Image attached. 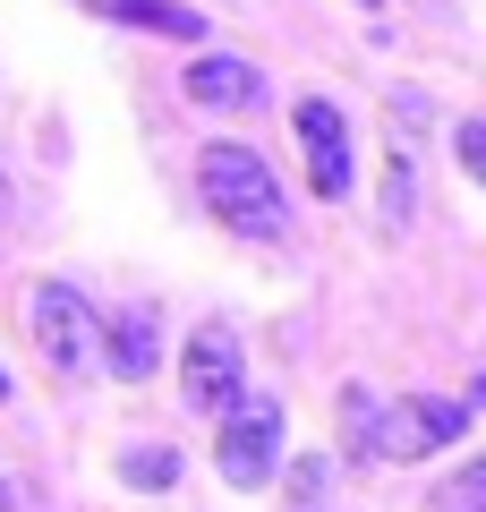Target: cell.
Instances as JSON below:
<instances>
[{
	"label": "cell",
	"instance_id": "obj_4",
	"mask_svg": "<svg viewBox=\"0 0 486 512\" xmlns=\"http://www.w3.org/2000/svg\"><path fill=\"white\" fill-rule=\"evenodd\" d=\"M239 384H248L239 333L231 325H197V333H188V359H180L188 410H197V419H231V410H239Z\"/></svg>",
	"mask_w": 486,
	"mask_h": 512
},
{
	"label": "cell",
	"instance_id": "obj_8",
	"mask_svg": "<svg viewBox=\"0 0 486 512\" xmlns=\"http://www.w3.org/2000/svg\"><path fill=\"white\" fill-rule=\"evenodd\" d=\"M103 367H111L120 384H145V376L162 367V325H154V308H120V316H111Z\"/></svg>",
	"mask_w": 486,
	"mask_h": 512
},
{
	"label": "cell",
	"instance_id": "obj_5",
	"mask_svg": "<svg viewBox=\"0 0 486 512\" xmlns=\"http://www.w3.org/2000/svg\"><path fill=\"white\" fill-rule=\"evenodd\" d=\"M273 461H282V402H239L222 419V444H214V470L231 487H265Z\"/></svg>",
	"mask_w": 486,
	"mask_h": 512
},
{
	"label": "cell",
	"instance_id": "obj_7",
	"mask_svg": "<svg viewBox=\"0 0 486 512\" xmlns=\"http://www.w3.org/2000/svg\"><path fill=\"white\" fill-rule=\"evenodd\" d=\"M188 103H205V111H256L265 103V77L248 69V60H222V52H205V60H188Z\"/></svg>",
	"mask_w": 486,
	"mask_h": 512
},
{
	"label": "cell",
	"instance_id": "obj_12",
	"mask_svg": "<svg viewBox=\"0 0 486 512\" xmlns=\"http://www.w3.org/2000/svg\"><path fill=\"white\" fill-rule=\"evenodd\" d=\"M427 512H486V461H469V470H452L444 487L427 495Z\"/></svg>",
	"mask_w": 486,
	"mask_h": 512
},
{
	"label": "cell",
	"instance_id": "obj_11",
	"mask_svg": "<svg viewBox=\"0 0 486 512\" xmlns=\"http://www.w3.org/2000/svg\"><path fill=\"white\" fill-rule=\"evenodd\" d=\"M342 444H350V461H376V393L367 384L342 393Z\"/></svg>",
	"mask_w": 486,
	"mask_h": 512
},
{
	"label": "cell",
	"instance_id": "obj_15",
	"mask_svg": "<svg viewBox=\"0 0 486 512\" xmlns=\"http://www.w3.org/2000/svg\"><path fill=\"white\" fill-rule=\"evenodd\" d=\"M324 478H333V461H299V470H290V487H299V504H307V495H324Z\"/></svg>",
	"mask_w": 486,
	"mask_h": 512
},
{
	"label": "cell",
	"instance_id": "obj_16",
	"mask_svg": "<svg viewBox=\"0 0 486 512\" xmlns=\"http://www.w3.org/2000/svg\"><path fill=\"white\" fill-rule=\"evenodd\" d=\"M0 231H9V171H0Z\"/></svg>",
	"mask_w": 486,
	"mask_h": 512
},
{
	"label": "cell",
	"instance_id": "obj_2",
	"mask_svg": "<svg viewBox=\"0 0 486 512\" xmlns=\"http://www.w3.org/2000/svg\"><path fill=\"white\" fill-rule=\"evenodd\" d=\"M26 325H35V342H43V359H52L60 384H86L94 367H103L94 316H86V299H77L69 282H35V299H26Z\"/></svg>",
	"mask_w": 486,
	"mask_h": 512
},
{
	"label": "cell",
	"instance_id": "obj_1",
	"mask_svg": "<svg viewBox=\"0 0 486 512\" xmlns=\"http://www.w3.org/2000/svg\"><path fill=\"white\" fill-rule=\"evenodd\" d=\"M197 197H205V214H214L222 231H239V239H282V231H290L282 180H273L265 154L239 146V137L197 146Z\"/></svg>",
	"mask_w": 486,
	"mask_h": 512
},
{
	"label": "cell",
	"instance_id": "obj_18",
	"mask_svg": "<svg viewBox=\"0 0 486 512\" xmlns=\"http://www.w3.org/2000/svg\"><path fill=\"white\" fill-rule=\"evenodd\" d=\"M0 393H9V376H0Z\"/></svg>",
	"mask_w": 486,
	"mask_h": 512
},
{
	"label": "cell",
	"instance_id": "obj_3",
	"mask_svg": "<svg viewBox=\"0 0 486 512\" xmlns=\"http://www.w3.org/2000/svg\"><path fill=\"white\" fill-rule=\"evenodd\" d=\"M469 402L452 393H401V402H376V461H418V453H444L461 444Z\"/></svg>",
	"mask_w": 486,
	"mask_h": 512
},
{
	"label": "cell",
	"instance_id": "obj_14",
	"mask_svg": "<svg viewBox=\"0 0 486 512\" xmlns=\"http://www.w3.org/2000/svg\"><path fill=\"white\" fill-rule=\"evenodd\" d=\"M452 154H461V171L486 188V120H461V128H452Z\"/></svg>",
	"mask_w": 486,
	"mask_h": 512
},
{
	"label": "cell",
	"instance_id": "obj_17",
	"mask_svg": "<svg viewBox=\"0 0 486 512\" xmlns=\"http://www.w3.org/2000/svg\"><path fill=\"white\" fill-rule=\"evenodd\" d=\"M469 402H486V367H478V384H469Z\"/></svg>",
	"mask_w": 486,
	"mask_h": 512
},
{
	"label": "cell",
	"instance_id": "obj_9",
	"mask_svg": "<svg viewBox=\"0 0 486 512\" xmlns=\"http://www.w3.org/2000/svg\"><path fill=\"white\" fill-rule=\"evenodd\" d=\"M94 18L111 26H137V35H171V43H205V18L188 0H86Z\"/></svg>",
	"mask_w": 486,
	"mask_h": 512
},
{
	"label": "cell",
	"instance_id": "obj_13",
	"mask_svg": "<svg viewBox=\"0 0 486 512\" xmlns=\"http://www.w3.org/2000/svg\"><path fill=\"white\" fill-rule=\"evenodd\" d=\"M120 478H128V487H171V478H180V461L145 444V453H120Z\"/></svg>",
	"mask_w": 486,
	"mask_h": 512
},
{
	"label": "cell",
	"instance_id": "obj_10",
	"mask_svg": "<svg viewBox=\"0 0 486 512\" xmlns=\"http://www.w3.org/2000/svg\"><path fill=\"white\" fill-rule=\"evenodd\" d=\"M376 214H384V231H401V222L418 214V163H410V146L384 154V197H376Z\"/></svg>",
	"mask_w": 486,
	"mask_h": 512
},
{
	"label": "cell",
	"instance_id": "obj_6",
	"mask_svg": "<svg viewBox=\"0 0 486 512\" xmlns=\"http://www.w3.org/2000/svg\"><path fill=\"white\" fill-rule=\"evenodd\" d=\"M290 120H299V146H307V188H316L324 205H342L350 197V120H342V103L307 94Z\"/></svg>",
	"mask_w": 486,
	"mask_h": 512
}]
</instances>
